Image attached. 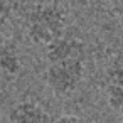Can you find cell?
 Wrapping results in <instances>:
<instances>
[{
  "instance_id": "1",
  "label": "cell",
  "mask_w": 123,
  "mask_h": 123,
  "mask_svg": "<svg viewBox=\"0 0 123 123\" xmlns=\"http://www.w3.org/2000/svg\"><path fill=\"white\" fill-rule=\"evenodd\" d=\"M47 86L57 96H68L76 91L84 76L86 46L78 37H62L46 52Z\"/></svg>"
},
{
  "instance_id": "2",
  "label": "cell",
  "mask_w": 123,
  "mask_h": 123,
  "mask_svg": "<svg viewBox=\"0 0 123 123\" xmlns=\"http://www.w3.org/2000/svg\"><path fill=\"white\" fill-rule=\"evenodd\" d=\"M66 14L57 5H39L27 17V36L37 46H52L64 37Z\"/></svg>"
},
{
  "instance_id": "3",
  "label": "cell",
  "mask_w": 123,
  "mask_h": 123,
  "mask_svg": "<svg viewBox=\"0 0 123 123\" xmlns=\"http://www.w3.org/2000/svg\"><path fill=\"white\" fill-rule=\"evenodd\" d=\"M105 94L110 108L123 113V52L115 54L105 69Z\"/></svg>"
},
{
  "instance_id": "4",
  "label": "cell",
  "mask_w": 123,
  "mask_h": 123,
  "mask_svg": "<svg viewBox=\"0 0 123 123\" xmlns=\"http://www.w3.org/2000/svg\"><path fill=\"white\" fill-rule=\"evenodd\" d=\"M9 123H54L51 115L34 101H19L9 111Z\"/></svg>"
},
{
  "instance_id": "5",
  "label": "cell",
  "mask_w": 123,
  "mask_h": 123,
  "mask_svg": "<svg viewBox=\"0 0 123 123\" xmlns=\"http://www.w3.org/2000/svg\"><path fill=\"white\" fill-rule=\"evenodd\" d=\"M20 71V57L15 46L0 36V79L12 78Z\"/></svg>"
},
{
  "instance_id": "6",
  "label": "cell",
  "mask_w": 123,
  "mask_h": 123,
  "mask_svg": "<svg viewBox=\"0 0 123 123\" xmlns=\"http://www.w3.org/2000/svg\"><path fill=\"white\" fill-rule=\"evenodd\" d=\"M12 10L19 14H25L27 17L39 7V0H9Z\"/></svg>"
},
{
  "instance_id": "7",
  "label": "cell",
  "mask_w": 123,
  "mask_h": 123,
  "mask_svg": "<svg viewBox=\"0 0 123 123\" xmlns=\"http://www.w3.org/2000/svg\"><path fill=\"white\" fill-rule=\"evenodd\" d=\"M12 12V7L9 4V0H0V29L5 25V22L9 20Z\"/></svg>"
},
{
  "instance_id": "8",
  "label": "cell",
  "mask_w": 123,
  "mask_h": 123,
  "mask_svg": "<svg viewBox=\"0 0 123 123\" xmlns=\"http://www.w3.org/2000/svg\"><path fill=\"white\" fill-rule=\"evenodd\" d=\"M54 123H84V120L76 115H61L59 118L54 120Z\"/></svg>"
},
{
  "instance_id": "9",
  "label": "cell",
  "mask_w": 123,
  "mask_h": 123,
  "mask_svg": "<svg viewBox=\"0 0 123 123\" xmlns=\"http://www.w3.org/2000/svg\"><path fill=\"white\" fill-rule=\"evenodd\" d=\"M118 17L123 24V0H120V4H118Z\"/></svg>"
},
{
  "instance_id": "10",
  "label": "cell",
  "mask_w": 123,
  "mask_h": 123,
  "mask_svg": "<svg viewBox=\"0 0 123 123\" xmlns=\"http://www.w3.org/2000/svg\"><path fill=\"white\" fill-rule=\"evenodd\" d=\"M0 123H2V121H0Z\"/></svg>"
}]
</instances>
